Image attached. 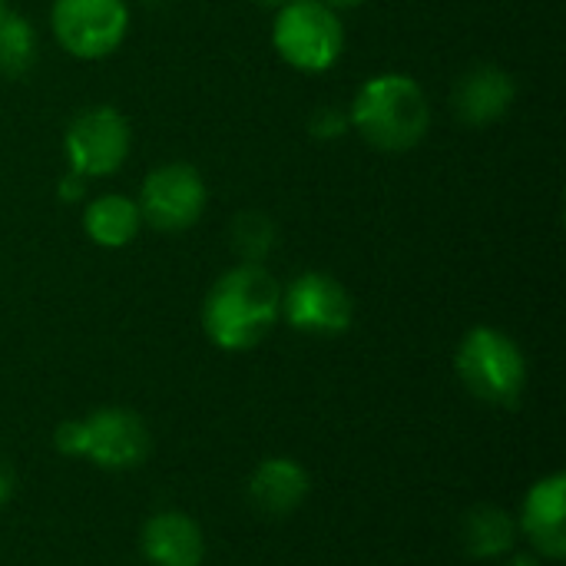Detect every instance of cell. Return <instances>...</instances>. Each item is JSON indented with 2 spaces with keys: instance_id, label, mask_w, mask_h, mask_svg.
Returning <instances> with one entry per match:
<instances>
[{
  "instance_id": "cell-1",
  "label": "cell",
  "mask_w": 566,
  "mask_h": 566,
  "mask_svg": "<svg viewBox=\"0 0 566 566\" xmlns=\"http://www.w3.org/2000/svg\"><path fill=\"white\" fill-rule=\"evenodd\" d=\"M282 315V285L265 265L239 262L222 272L202 302V332L222 352L255 348Z\"/></svg>"
},
{
  "instance_id": "cell-2",
  "label": "cell",
  "mask_w": 566,
  "mask_h": 566,
  "mask_svg": "<svg viewBox=\"0 0 566 566\" xmlns=\"http://www.w3.org/2000/svg\"><path fill=\"white\" fill-rule=\"evenodd\" d=\"M352 129L378 153H408L431 129V103L408 73H375L348 106Z\"/></svg>"
},
{
  "instance_id": "cell-3",
  "label": "cell",
  "mask_w": 566,
  "mask_h": 566,
  "mask_svg": "<svg viewBox=\"0 0 566 566\" xmlns=\"http://www.w3.org/2000/svg\"><path fill=\"white\" fill-rule=\"evenodd\" d=\"M454 368L464 388L494 408H517L527 388V358L521 345L491 325H478L461 338Z\"/></svg>"
},
{
  "instance_id": "cell-4",
  "label": "cell",
  "mask_w": 566,
  "mask_h": 566,
  "mask_svg": "<svg viewBox=\"0 0 566 566\" xmlns=\"http://www.w3.org/2000/svg\"><path fill=\"white\" fill-rule=\"evenodd\" d=\"M275 53L298 73H325L345 53V23L322 0H292L272 20Z\"/></svg>"
},
{
  "instance_id": "cell-5",
  "label": "cell",
  "mask_w": 566,
  "mask_h": 566,
  "mask_svg": "<svg viewBox=\"0 0 566 566\" xmlns=\"http://www.w3.org/2000/svg\"><path fill=\"white\" fill-rule=\"evenodd\" d=\"M133 149V129L116 106H86L63 133V156L70 172L83 179H106L119 172Z\"/></svg>"
},
{
  "instance_id": "cell-6",
  "label": "cell",
  "mask_w": 566,
  "mask_h": 566,
  "mask_svg": "<svg viewBox=\"0 0 566 566\" xmlns=\"http://www.w3.org/2000/svg\"><path fill=\"white\" fill-rule=\"evenodd\" d=\"M126 0H53L50 27L56 43L76 60L113 56L129 33Z\"/></svg>"
},
{
  "instance_id": "cell-7",
  "label": "cell",
  "mask_w": 566,
  "mask_h": 566,
  "mask_svg": "<svg viewBox=\"0 0 566 566\" xmlns=\"http://www.w3.org/2000/svg\"><path fill=\"white\" fill-rule=\"evenodd\" d=\"M136 202H139L143 222L153 226L156 232H186L202 219L209 189L196 166L163 163L143 179Z\"/></svg>"
},
{
  "instance_id": "cell-8",
  "label": "cell",
  "mask_w": 566,
  "mask_h": 566,
  "mask_svg": "<svg viewBox=\"0 0 566 566\" xmlns=\"http://www.w3.org/2000/svg\"><path fill=\"white\" fill-rule=\"evenodd\" d=\"M282 318L305 335L335 338L355 322L352 292L328 272H302L282 289Z\"/></svg>"
},
{
  "instance_id": "cell-9",
  "label": "cell",
  "mask_w": 566,
  "mask_h": 566,
  "mask_svg": "<svg viewBox=\"0 0 566 566\" xmlns=\"http://www.w3.org/2000/svg\"><path fill=\"white\" fill-rule=\"evenodd\" d=\"M149 454V428L129 408H96L80 418V458L106 471H133Z\"/></svg>"
},
{
  "instance_id": "cell-10",
  "label": "cell",
  "mask_w": 566,
  "mask_h": 566,
  "mask_svg": "<svg viewBox=\"0 0 566 566\" xmlns=\"http://www.w3.org/2000/svg\"><path fill=\"white\" fill-rule=\"evenodd\" d=\"M514 99H517V83L497 63L471 66L468 73L458 76V83L451 90L454 116L464 126H491V123H497L501 116H507Z\"/></svg>"
},
{
  "instance_id": "cell-11",
  "label": "cell",
  "mask_w": 566,
  "mask_h": 566,
  "mask_svg": "<svg viewBox=\"0 0 566 566\" xmlns=\"http://www.w3.org/2000/svg\"><path fill=\"white\" fill-rule=\"evenodd\" d=\"M521 531L527 534L531 547L547 560L566 557V478L551 474L541 478L521 507Z\"/></svg>"
},
{
  "instance_id": "cell-12",
  "label": "cell",
  "mask_w": 566,
  "mask_h": 566,
  "mask_svg": "<svg viewBox=\"0 0 566 566\" xmlns=\"http://www.w3.org/2000/svg\"><path fill=\"white\" fill-rule=\"evenodd\" d=\"M143 557L153 566H202V527L182 511H159L146 521L139 537Z\"/></svg>"
},
{
  "instance_id": "cell-13",
  "label": "cell",
  "mask_w": 566,
  "mask_h": 566,
  "mask_svg": "<svg viewBox=\"0 0 566 566\" xmlns=\"http://www.w3.org/2000/svg\"><path fill=\"white\" fill-rule=\"evenodd\" d=\"M308 497V474L292 458H265L249 478V501L265 517H285Z\"/></svg>"
},
{
  "instance_id": "cell-14",
  "label": "cell",
  "mask_w": 566,
  "mask_h": 566,
  "mask_svg": "<svg viewBox=\"0 0 566 566\" xmlns=\"http://www.w3.org/2000/svg\"><path fill=\"white\" fill-rule=\"evenodd\" d=\"M143 229L139 202L123 192H103L83 206V232L99 249H126Z\"/></svg>"
},
{
  "instance_id": "cell-15",
  "label": "cell",
  "mask_w": 566,
  "mask_h": 566,
  "mask_svg": "<svg viewBox=\"0 0 566 566\" xmlns=\"http://www.w3.org/2000/svg\"><path fill=\"white\" fill-rule=\"evenodd\" d=\"M461 541H464V551H468L471 557L494 560V557H504V554L514 551L517 524H514V517H511L504 507L478 504V507L468 511V517H464Z\"/></svg>"
},
{
  "instance_id": "cell-16",
  "label": "cell",
  "mask_w": 566,
  "mask_h": 566,
  "mask_svg": "<svg viewBox=\"0 0 566 566\" xmlns=\"http://www.w3.org/2000/svg\"><path fill=\"white\" fill-rule=\"evenodd\" d=\"M40 56V36L30 17L20 10H0V76L20 80Z\"/></svg>"
},
{
  "instance_id": "cell-17",
  "label": "cell",
  "mask_w": 566,
  "mask_h": 566,
  "mask_svg": "<svg viewBox=\"0 0 566 566\" xmlns=\"http://www.w3.org/2000/svg\"><path fill=\"white\" fill-rule=\"evenodd\" d=\"M279 245V226L259 212V209H245L235 216L232 222V249L242 262L249 265H262Z\"/></svg>"
},
{
  "instance_id": "cell-18",
  "label": "cell",
  "mask_w": 566,
  "mask_h": 566,
  "mask_svg": "<svg viewBox=\"0 0 566 566\" xmlns=\"http://www.w3.org/2000/svg\"><path fill=\"white\" fill-rule=\"evenodd\" d=\"M308 129L315 139L322 143H335L342 139L348 129H352V119H348V109H338V106H318L308 119Z\"/></svg>"
},
{
  "instance_id": "cell-19",
  "label": "cell",
  "mask_w": 566,
  "mask_h": 566,
  "mask_svg": "<svg viewBox=\"0 0 566 566\" xmlns=\"http://www.w3.org/2000/svg\"><path fill=\"white\" fill-rule=\"evenodd\" d=\"M86 182H90V179H83V176H76V172H66V176L56 182L60 202H83V199H86Z\"/></svg>"
},
{
  "instance_id": "cell-20",
  "label": "cell",
  "mask_w": 566,
  "mask_h": 566,
  "mask_svg": "<svg viewBox=\"0 0 566 566\" xmlns=\"http://www.w3.org/2000/svg\"><path fill=\"white\" fill-rule=\"evenodd\" d=\"M13 497V474L7 468H0V507Z\"/></svg>"
},
{
  "instance_id": "cell-21",
  "label": "cell",
  "mask_w": 566,
  "mask_h": 566,
  "mask_svg": "<svg viewBox=\"0 0 566 566\" xmlns=\"http://www.w3.org/2000/svg\"><path fill=\"white\" fill-rule=\"evenodd\" d=\"M322 3H325V7H332V10H338V13H342V10H352V7H361V3H365V0H322Z\"/></svg>"
},
{
  "instance_id": "cell-22",
  "label": "cell",
  "mask_w": 566,
  "mask_h": 566,
  "mask_svg": "<svg viewBox=\"0 0 566 566\" xmlns=\"http://www.w3.org/2000/svg\"><path fill=\"white\" fill-rule=\"evenodd\" d=\"M507 566H541V564H537L534 557H511V560H507Z\"/></svg>"
},
{
  "instance_id": "cell-23",
  "label": "cell",
  "mask_w": 566,
  "mask_h": 566,
  "mask_svg": "<svg viewBox=\"0 0 566 566\" xmlns=\"http://www.w3.org/2000/svg\"><path fill=\"white\" fill-rule=\"evenodd\" d=\"M259 3H265V7H275V10H279V7H285V3H292V0H259Z\"/></svg>"
},
{
  "instance_id": "cell-24",
  "label": "cell",
  "mask_w": 566,
  "mask_h": 566,
  "mask_svg": "<svg viewBox=\"0 0 566 566\" xmlns=\"http://www.w3.org/2000/svg\"><path fill=\"white\" fill-rule=\"evenodd\" d=\"M139 3H146V7H156V3H166V0H139Z\"/></svg>"
},
{
  "instance_id": "cell-25",
  "label": "cell",
  "mask_w": 566,
  "mask_h": 566,
  "mask_svg": "<svg viewBox=\"0 0 566 566\" xmlns=\"http://www.w3.org/2000/svg\"><path fill=\"white\" fill-rule=\"evenodd\" d=\"M3 7H7V3H3V0H0V10H3Z\"/></svg>"
}]
</instances>
